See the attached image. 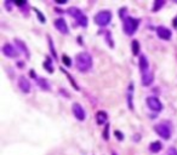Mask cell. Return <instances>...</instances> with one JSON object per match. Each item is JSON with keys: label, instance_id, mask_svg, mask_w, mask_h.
Instances as JSON below:
<instances>
[{"label": "cell", "instance_id": "f546056e", "mask_svg": "<svg viewBox=\"0 0 177 155\" xmlns=\"http://www.w3.org/2000/svg\"><path fill=\"white\" fill-rule=\"evenodd\" d=\"M112 155H117V153H113V154H112Z\"/></svg>", "mask_w": 177, "mask_h": 155}, {"label": "cell", "instance_id": "277c9868", "mask_svg": "<svg viewBox=\"0 0 177 155\" xmlns=\"http://www.w3.org/2000/svg\"><path fill=\"white\" fill-rule=\"evenodd\" d=\"M111 19H112L111 11H101L95 16V22H96L98 25H102V27L109 24Z\"/></svg>", "mask_w": 177, "mask_h": 155}, {"label": "cell", "instance_id": "7402d4cb", "mask_svg": "<svg viewBox=\"0 0 177 155\" xmlns=\"http://www.w3.org/2000/svg\"><path fill=\"white\" fill-rule=\"evenodd\" d=\"M62 61H63V63H64L67 67H69V65L72 64V61H71V58L68 57L67 55H63V57H62Z\"/></svg>", "mask_w": 177, "mask_h": 155}, {"label": "cell", "instance_id": "ba28073f", "mask_svg": "<svg viewBox=\"0 0 177 155\" xmlns=\"http://www.w3.org/2000/svg\"><path fill=\"white\" fill-rule=\"evenodd\" d=\"M18 87H19V90H21L22 92L28 93L30 91V84L28 81V79H27L26 76H19V79H18Z\"/></svg>", "mask_w": 177, "mask_h": 155}, {"label": "cell", "instance_id": "d6986e66", "mask_svg": "<svg viewBox=\"0 0 177 155\" xmlns=\"http://www.w3.org/2000/svg\"><path fill=\"white\" fill-rule=\"evenodd\" d=\"M131 46H132V53L133 55H137V53L140 52V44H138L137 40H133Z\"/></svg>", "mask_w": 177, "mask_h": 155}, {"label": "cell", "instance_id": "8992f818", "mask_svg": "<svg viewBox=\"0 0 177 155\" xmlns=\"http://www.w3.org/2000/svg\"><path fill=\"white\" fill-rule=\"evenodd\" d=\"M147 104H148V107L151 108L152 110H155V112H160L162 109V104L159 101V98H156V97H149V98H147Z\"/></svg>", "mask_w": 177, "mask_h": 155}, {"label": "cell", "instance_id": "30bf717a", "mask_svg": "<svg viewBox=\"0 0 177 155\" xmlns=\"http://www.w3.org/2000/svg\"><path fill=\"white\" fill-rule=\"evenodd\" d=\"M3 53L6 56V57H16L18 53H17V50L13 48L11 44H5L3 46Z\"/></svg>", "mask_w": 177, "mask_h": 155}, {"label": "cell", "instance_id": "6da1fadb", "mask_svg": "<svg viewBox=\"0 0 177 155\" xmlns=\"http://www.w3.org/2000/svg\"><path fill=\"white\" fill-rule=\"evenodd\" d=\"M92 67V57L87 52H80L77 55V68L80 72H87Z\"/></svg>", "mask_w": 177, "mask_h": 155}, {"label": "cell", "instance_id": "7a4b0ae2", "mask_svg": "<svg viewBox=\"0 0 177 155\" xmlns=\"http://www.w3.org/2000/svg\"><path fill=\"white\" fill-rule=\"evenodd\" d=\"M122 23H124V32L127 35H132L133 33L137 30V27L140 24V19H136L132 17H125Z\"/></svg>", "mask_w": 177, "mask_h": 155}, {"label": "cell", "instance_id": "d4e9b609", "mask_svg": "<svg viewBox=\"0 0 177 155\" xmlns=\"http://www.w3.org/2000/svg\"><path fill=\"white\" fill-rule=\"evenodd\" d=\"M167 154L169 155H177V149H175V148H170Z\"/></svg>", "mask_w": 177, "mask_h": 155}, {"label": "cell", "instance_id": "ffe728a7", "mask_svg": "<svg viewBox=\"0 0 177 155\" xmlns=\"http://www.w3.org/2000/svg\"><path fill=\"white\" fill-rule=\"evenodd\" d=\"M37 81H38V84L43 87L44 90H50V86H49V84H47L45 80L43 79V78H39V79H37Z\"/></svg>", "mask_w": 177, "mask_h": 155}, {"label": "cell", "instance_id": "f1b7e54d", "mask_svg": "<svg viewBox=\"0 0 177 155\" xmlns=\"http://www.w3.org/2000/svg\"><path fill=\"white\" fill-rule=\"evenodd\" d=\"M174 25H175V27H177V17L174 19Z\"/></svg>", "mask_w": 177, "mask_h": 155}, {"label": "cell", "instance_id": "cb8c5ba5", "mask_svg": "<svg viewBox=\"0 0 177 155\" xmlns=\"http://www.w3.org/2000/svg\"><path fill=\"white\" fill-rule=\"evenodd\" d=\"M108 131H109V126H106V129H104V131H103V138L107 141L108 138H109V136H108Z\"/></svg>", "mask_w": 177, "mask_h": 155}, {"label": "cell", "instance_id": "4316f807", "mask_svg": "<svg viewBox=\"0 0 177 155\" xmlns=\"http://www.w3.org/2000/svg\"><path fill=\"white\" fill-rule=\"evenodd\" d=\"M115 137H118V139H120V141L124 138V136H122V133L120 131H115Z\"/></svg>", "mask_w": 177, "mask_h": 155}, {"label": "cell", "instance_id": "ac0fdd59", "mask_svg": "<svg viewBox=\"0 0 177 155\" xmlns=\"http://www.w3.org/2000/svg\"><path fill=\"white\" fill-rule=\"evenodd\" d=\"M15 41H16V44L19 46V48H21V50H22V51L26 53V56H29V53H28V50H27V46L24 45V43H23V41H21V40H18V39H16Z\"/></svg>", "mask_w": 177, "mask_h": 155}, {"label": "cell", "instance_id": "603a6c76", "mask_svg": "<svg viewBox=\"0 0 177 155\" xmlns=\"http://www.w3.org/2000/svg\"><path fill=\"white\" fill-rule=\"evenodd\" d=\"M34 10H35V12H37V15H38V17L40 18V21H41V23H45V17L43 16V13H41V12H40L39 10H37V9H34Z\"/></svg>", "mask_w": 177, "mask_h": 155}, {"label": "cell", "instance_id": "5bb4252c", "mask_svg": "<svg viewBox=\"0 0 177 155\" xmlns=\"http://www.w3.org/2000/svg\"><path fill=\"white\" fill-rule=\"evenodd\" d=\"M153 73H151V72H146V73H143V78H142V84L143 85H146V86H148V85H151L152 83H153Z\"/></svg>", "mask_w": 177, "mask_h": 155}, {"label": "cell", "instance_id": "484cf974", "mask_svg": "<svg viewBox=\"0 0 177 155\" xmlns=\"http://www.w3.org/2000/svg\"><path fill=\"white\" fill-rule=\"evenodd\" d=\"M49 43H50V46H51V52L53 56H56V52H55V49H53V44H52V40L49 38Z\"/></svg>", "mask_w": 177, "mask_h": 155}, {"label": "cell", "instance_id": "e0dca14e", "mask_svg": "<svg viewBox=\"0 0 177 155\" xmlns=\"http://www.w3.org/2000/svg\"><path fill=\"white\" fill-rule=\"evenodd\" d=\"M44 67H45V69L49 72V73H52L53 72V67H52V61L50 58H47L45 62H44Z\"/></svg>", "mask_w": 177, "mask_h": 155}, {"label": "cell", "instance_id": "9c48e42d", "mask_svg": "<svg viewBox=\"0 0 177 155\" xmlns=\"http://www.w3.org/2000/svg\"><path fill=\"white\" fill-rule=\"evenodd\" d=\"M73 114H74V116H75L78 120H80V121H83L85 119V112L83 109V107H81L80 104H78V103L73 104Z\"/></svg>", "mask_w": 177, "mask_h": 155}, {"label": "cell", "instance_id": "7c38bea8", "mask_svg": "<svg viewBox=\"0 0 177 155\" xmlns=\"http://www.w3.org/2000/svg\"><path fill=\"white\" fill-rule=\"evenodd\" d=\"M148 67H149V63H148V59L145 55H142L140 57V69L142 73H146L148 72Z\"/></svg>", "mask_w": 177, "mask_h": 155}, {"label": "cell", "instance_id": "83f0119b", "mask_svg": "<svg viewBox=\"0 0 177 155\" xmlns=\"http://www.w3.org/2000/svg\"><path fill=\"white\" fill-rule=\"evenodd\" d=\"M16 4L19 6V5H24L26 4V1H16Z\"/></svg>", "mask_w": 177, "mask_h": 155}, {"label": "cell", "instance_id": "3957f363", "mask_svg": "<svg viewBox=\"0 0 177 155\" xmlns=\"http://www.w3.org/2000/svg\"><path fill=\"white\" fill-rule=\"evenodd\" d=\"M68 13L75 18L77 22L81 27H86L87 25V18H86V16L79 9H77V8H69V9H68Z\"/></svg>", "mask_w": 177, "mask_h": 155}, {"label": "cell", "instance_id": "8fae6325", "mask_svg": "<svg viewBox=\"0 0 177 155\" xmlns=\"http://www.w3.org/2000/svg\"><path fill=\"white\" fill-rule=\"evenodd\" d=\"M55 27L61 32V33H63V34H67L68 33V25L66 23V21L63 18H58L55 21Z\"/></svg>", "mask_w": 177, "mask_h": 155}, {"label": "cell", "instance_id": "4fadbf2b", "mask_svg": "<svg viewBox=\"0 0 177 155\" xmlns=\"http://www.w3.org/2000/svg\"><path fill=\"white\" fill-rule=\"evenodd\" d=\"M107 119H108V115H107L106 112H103V110L97 112V114H96V120H97V124L98 125H103L106 121H107Z\"/></svg>", "mask_w": 177, "mask_h": 155}, {"label": "cell", "instance_id": "2e32d148", "mask_svg": "<svg viewBox=\"0 0 177 155\" xmlns=\"http://www.w3.org/2000/svg\"><path fill=\"white\" fill-rule=\"evenodd\" d=\"M161 143L160 142H153L151 145H149V149H151V152H153V153H158V152H160L161 150Z\"/></svg>", "mask_w": 177, "mask_h": 155}, {"label": "cell", "instance_id": "9a60e30c", "mask_svg": "<svg viewBox=\"0 0 177 155\" xmlns=\"http://www.w3.org/2000/svg\"><path fill=\"white\" fill-rule=\"evenodd\" d=\"M132 92H133V84H130L129 86V91H127V102H129V108L132 109L133 104H132Z\"/></svg>", "mask_w": 177, "mask_h": 155}, {"label": "cell", "instance_id": "44dd1931", "mask_svg": "<svg viewBox=\"0 0 177 155\" xmlns=\"http://www.w3.org/2000/svg\"><path fill=\"white\" fill-rule=\"evenodd\" d=\"M164 4H165L164 0H156V1L154 3V5H153V11H154V12H155V11H158V10H159Z\"/></svg>", "mask_w": 177, "mask_h": 155}, {"label": "cell", "instance_id": "5b68a950", "mask_svg": "<svg viewBox=\"0 0 177 155\" xmlns=\"http://www.w3.org/2000/svg\"><path fill=\"white\" fill-rule=\"evenodd\" d=\"M154 130L155 132L159 134L160 137L162 138H165V139H169L170 136H171V130H170V127L165 124H159V125H156L154 127Z\"/></svg>", "mask_w": 177, "mask_h": 155}, {"label": "cell", "instance_id": "52a82bcc", "mask_svg": "<svg viewBox=\"0 0 177 155\" xmlns=\"http://www.w3.org/2000/svg\"><path fill=\"white\" fill-rule=\"evenodd\" d=\"M156 34H158V37L162 40H170L171 39V30H170L169 28H166V27H158L156 28Z\"/></svg>", "mask_w": 177, "mask_h": 155}]
</instances>
